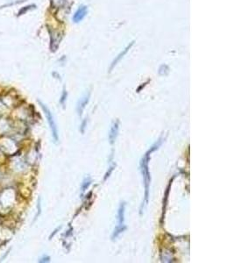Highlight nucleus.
<instances>
[{
  "label": "nucleus",
  "instance_id": "f257e3e1",
  "mask_svg": "<svg viewBox=\"0 0 234 263\" xmlns=\"http://www.w3.org/2000/svg\"><path fill=\"white\" fill-rule=\"evenodd\" d=\"M160 145L159 144H155L153 147L151 148V150H149L148 152L146 153L144 156V158L141 161V171H142L143 175V179L145 182V201H144V205H146L147 202H148V195H149V183H150V175H149V171H148V160H149V153L153 152V150L155 149L156 147H158Z\"/></svg>",
  "mask_w": 234,
  "mask_h": 263
},
{
  "label": "nucleus",
  "instance_id": "f03ea898",
  "mask_svg": "<svg viewBox=\"0 0 234 263\" xmlns=\"http://www.w3.org/2000/svg\"><path fill=\"white\" fill-rule=\"evenodd\" d=\"M125 203H121L120 206H119V213H118V218H119V224L118 226L115 228L114 230V233L112 234V240L116 239L119 234L121 233H123L125 230V226L124 224V221H125Z\"/></svg>",
  "mask_w": 234,
  "mask_h": 263
},
{
  "label": "nucleus",
  "instance_id": "7ed1b4c3",
  "mask_svg": "<svg viewBox=\"0 0 234 263\" xmlns=\"http://www.w3.org/2000/svg\"><path fill=\"white\" fill-rule=\"evenodd\" d=\"M39 104H41V108L43 109V111H44L45 114H46V117H47V119H48V123H49V125H50V128H51L52 130V133H53L54 139L55 141H58V132H57V127H56V125H55L53 115H52V113L50 112V111H49V109H48V108L44 104H43V103H41V101H39Z\"/></svg>",
  "mask_w": 234,
  "mask_h": 263
},
{
  "label": "nucleus",
  "instance_id": "20e7f679",
  "mask_svg": "<svg viewBox=\"0 0 234 263\" xmlns=\"http://www.w3.org/2000/svg\"><path fill=\"white\" fill-rule=\"evenodd\" d=\"M87 14H88V6L82 5L79 6L77 11L75 12V14L73 16V21L75 23H79L86 17Z\"/></svg>",
  "mask_w": 234,
  "mask_h": 263
},
{
  "label": "nucleus",
  "instance_id": "39448f33",
  "mask_svg": "<svg viewBox=\"0 0 234 263\" xmlns=\"http://www.w3.org/2000/svg\"><path fill=\"white\" fill-rule=\"evenodd\" d=\"M133 44H134V41H132L129 45H127V46L125 47V48L124 50H122V52H120V53L119 54V55L114 59V61H112V65H111V67H110V71H112V70H113V68H114V67H115V66L119 62V61H120V60L122 59L123 57L127 54V52L131 49V48L133 46Z\"/></svg>",
  "mask_w": 234,
  "mask_h": 263
},
{
  "label": "nucleus",
  "instance_id": "423d86ee",
  "mask_svg": "<svg viewBox=\"0 0 234 263\" xmlns=\"http://www.w3.org/2000/svg\"><path fill=\"white\" fill-rule=\"evenodd\" d=\"M118 131H119V122L117 121L112 127L111 133H110V136H109L110 141H111V144H112L113 142L115 141L116 137H117V134H118Z\"/></svg>",
  "mask_w": 234,
  "mask_h": 263
},
{
  "label": "nucleus",
  "instance_id": "0eeeda50",
  "mask_svg": "<svg viewBox=\"0 0 234 263\" xmlns=\"http://www.w3.org/2000/svg\"><path fill=\"white\" fill-rule=\"evenodd\" d=\"M89 97H90V93L88 94V95H86L83 98H82L81 100H80V103H79V107H80V109H79V113L82 111V110L84 109V107H85V105L87 104V103L89 102Z\"/></svg>",
  "mask_w": 234,
  "mask_h": 263
},
{
  "label": "nucleus",
  "instance_id": "6e6552de",
  "mask_svg": "<svg viewBox=\"0 0 234 263\" xmlns=\"http://www.w3.org/2000/svg\"><path fill=\"white\" fill-rule=\"evenodd\" d=\"M34 8H36V5H28V6H25V7H23V8L19 11V14H18V15H19V16L23 15V14H25L26 12H27L29 10L34 9Z\"/></svg>",
  "mask_w": 234,
  "mask_h": 263
},
{
  "label": "nucleus",
  "instance_id": "1a4fd4ad",
  "mask_svg": "<svg viewBox=\"0 0 234 263\" xmlns=\"http://www.w3.org/2000/svg\"><path fill=\"white\" fill-rule=\"evenodd\" d=\"M168 71H169V68L166 64H163L161 66V68L159 70V74L161 76H166V75H168Z\"/></svg>",
  "mask_w": 234,
  "mask_h": 263
}]
</instances>
